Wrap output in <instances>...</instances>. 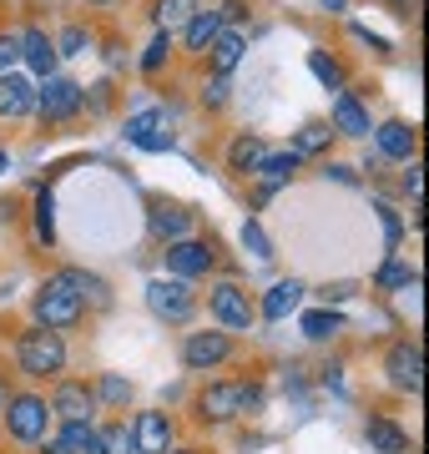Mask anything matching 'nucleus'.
Wrapping results in <instances>:
<instances>
[{"label":"nucleus","mask_w":429,"mask_h":454,"mask_svg":"<svg viewBox=\"0 0 429 454\" xmlns=\"http://www.w3.org/2000/svg\"><path fill=\"white\" fill-rule=\"evenodd\" d=\"M16 358H20V369L26 373L46 379V373L66 369V343H61V333H51V328H31V333H20L16 339Z\"/></svg>","instance_id":"f257e3e1"},{"label":"nucleus","mask_w":429,"mask_h":454,"mask_svg":"<svg viewBox=\"0 0 429 454\" xmlns=\"http://www.w3.org/2000/svg\"><path fill=\"white\" fill-rule=\"evenodd\" d=\"M76 318H82V293L71 288V278H66V273L51 278L46 288L35 293V324L56 333V328H71Z\"/></svg>","instance_id":"f03ea898"},{"label":"nucleus","mask_w":429,"mask_h":454,"mask_svg":"<svg viewBox=\"0 0 429 454\" xmlns=\"http://www.w3.org/2000/svg\"><path fill=\"white\" fill-rule=\"evenodd\" d=\"M263 404V394L253 389V384H207L202 389V399H198V409H202V419H238V414H248V409H258Z\"/></svg>","instance_id":"7ed1b4c3"},{"label":"nucleus","mask_w":429,"mask_h":454,"mask_svg":"<svg viewBox=\"0 0 429 454\" xmlns=\"http://www.w3.org/2000/svg\"><path fill=\"white\" fill-rule=\"evenodd\" d=\"M147 309L167 324H187L192 309H198V298L187 288V278H152L147 283Z\"/></svg>","instance_id":"20e7f679"},{"label":"nucleus","mask_w":429,"mask_h":454,"mask_svg":"<svg viewBox=\"0 0 429 454\" xmlns=\"http://www.w3.org/2000/svg\"><path fill=\"white\" fill-rule=\"evenodd\" d=\"M46 424H51V404H46V399H35V394H20V399H11L5 429H11L20 444H41V439H46Z\"/></svg>","instance_id":"39448f33"},{"label":"nucleus","mask_w":429,"mask_h":454,"mask_svg":"<svg viewBox=\"0 0 429 454\" xmlns=\"http://www.w3.org/2000/svg\"><path fill=\"white\" fill-rule=\"evenodd\" d=\"M35 112L46 121H66V116L82 112V86L66 82V76H46V86L35 91Z\"/></svg>","instance_id":"423d86ee"},{"label":"nucleus","mask_w":429,"mask_h":454,"mask_svg":"<svg viewBox=\"0 0 429 454\" xmlns=\"http://www.w3.org/2000/svg\"><path fill=\"white\" fill-rule=\"evenodd\" d=\"M213 318L222 328H253V303H248V293L238 288V283H217L213 288Z\"/></svg>","instance_id":"0eeeda50"},{"label":"nucleus","mask_w":429,"mask_h":454,"mask_svg":"<svg viewBox=\"0 0 429 454\" xmlns=\"http://www.w3.org/2000/svg\"><path fill=\"white\" fill-rule=\"evenodd\" d=\"M228 354H232L228 333H192L182 343V364L187 369H217V364H228Z\"/></svg>","instance_id":"6e6552de"},{"label":"nucleus","mask_w":429,"mask_h":454,"mask_svg":"<svg viewBox=\"0 0 429 454\" xmlns=\"http://www.w3.org/2000/svg\"><path fill=\"white\" fill-rule=\"evenodd\" d=\"M389 379H394V389L419 394V384H425V354H419V343H394L389 348Z\"/></svg>","instance_id":"1a4fd4ad"},{"label":"nucleus","mask_w":429,"mask_h":454,"mask_svg":"<svg viewBox=\"0 0 429 454\" xmlns=\"http://www.w3.org/2000/svg\"><path fill=\"white\" fill-rule=\"evenodd\" d=\"M167 268L177 278H202L207 268H213V247L207 243H192V238H182V243L167 247Z\"/></svg>","instance_id":"9d476101"},{"label":"nucleus","mask_w":429,"mask_h":454,"mask_svg":"<svg viewBox=\"0 0 429 454\" xmlns=\"http://www.w3.org/2000/svg\"><path fill=\"white\" fill-rule=\"evenodd\" d=\"M132 450L136 454H167L172 450V424H167V414H142V419H136Z\"/></svg>","instance_id":"9b49d317"},{"label":"nucleus","mask_w":429,"mask_h":454,"mask_svg":"<svg viewBox=\"0 0 429 454\" xmlns=\"http://www.w3.org/2000/svg\"><path fill=\"white\" fill-rule=\"evenodd\" d=\"M51 414H61L66 424H91V389L86 384H61L56 399H51Z\"/></svg>","instance_id":"f8f14e48"},{"label":"nucleus","mask_w":429,"mask_h":454,"mask_svg":"<svg viewBox=\"0 0 429 454\" xmlns=\"http://www.w3.org/2000/svg\"><path fill=\"white\" fill-rule=\"evenodd\" d=\"M26 112H35V86L26 76H0V116L16 121Z\"/></svg>","instance_id":"ddd939ff"},{"label":"nucleus","mask_w":429,"mask_h":454,"mask_svg":"<svg viewBox=\"0 0 429 454\" xmlns=\"http://www.w3.org/2000/svg\"><path fill=\"white\" fill-rule=\"evenodd\" d=\"M46 454H101V434L91 424H61V434L46 444Z\"/></svg>","instance_id":"4468645a"},{"label":"nucleus","mask_w":429,"mask_h":454,"mask_svg":"<svg viewBox=\"0 0 429 454\" xmlns=\"http://www.w3.org/2000/svg\"><path fill=\"white\" fill-rule=\"evenodd\" d=\"M152 232L167 243H182L192 232V212H182L177 202H152Z\"/></svg>","instance_id":"2eb2a0df"},{"label":"nucleus","mask_w":429,"mask_h":454,"mask_svg":"<svg viewBox=\"0 0 429 454\" xmlns=\"http://www.w3.org/2000/svg\"><path fill=\"white\" fill-rule=\"evenodd\" d=\"M333 127L344 131V137H369V112H363L359 106V97H354V91H339V97H333Z\"/></svg>","instance_id":"dca6fc26"},{"label":"nucleus","mask_w":429,"mask_h":454,"mask_svg":"<svg viewBox=\"0 0 429 454\" xmlns=\"http://www.w3.org/2000/svg\"><path fill=\"white\" fill-rule=\"evenodd\" d=\"M298 303H303V283H298V278L273 283V288H268V298H263V318H268V324H278V318H288Z\"/></svg>","instance_id":"f3484780"},{"label":"nucleus","mask_w":429,"mask_h":454,"mask_svg":"<svg viewBox=\"0 0 429 454\" xmlns=\"http://www.w3.org/2000/svg\"><path fill=\"white\" fill-rule=\"evenodd\" d=\"M20 56L31 61V71L41 76V82H46V76H56V46H51L41 31H26V35H20Z\"/></svg>","instance_id":"a211bd4d"},{"label":"nucleus","mask_w":429,"mask_h":454,"mask_svg":"<svg viewBox=\"0 0 429 454\" xmlns=\"http://www.w3.org/2000/svg\"><path fill=\"white\" fill-rule=\"evenodd\" d=\"M374 142H379V152L394 157V162H410L414 157V131L404 127V121H384V127L374 131Z\"/></svg>","instance_id":"6ab92c4d"},{"label":"nucleus","mask_w":429,"mask_h":454,"mask_svg":"<svg viewBox=\"0 0 429 454\" xmlns=\"http://www.w3.org/2000/svg\"><path fill=\"white\" fill-rule=\"evenodd\" d=\"M127 137H132L136 146H147V152L172 142V137H162V112H136L132 121H127Z\"/></svg>","instance_id":"aec40b11"},{"label":"nucleus","mask_w":429,"mask_h":454,"mask_svg":"<svg viewBox=\"0 0 429 454\" xmlns=\"http://www.w3.org/2000/svg\"><path fill=\"white\" fill-rule=\"evenodd\" d=\"M258 172H263V197H268L273 187H283V182L298 172V152H263Z\"/></svg>","instance_id":"412c9836"},{"label":"nucleus","mask_w":429,"mask_h":454,"mask_svg":"<svg viewBox=\"0 0 429 454\" xmlns=\"http://www.w3.org/2000/svg\"><path fill=\"white\" fill-rule=\"evenodd\" d=\"M207 51H213V71H217V76H228L232 66L243 61V51H248V41H243L238 31H217V41H213Z\"/></svg>","instance_id":"4be33fe9"},{"label":"nucleus","mask_w":429,"mask_h":454,"mask_svg":"<svg viewBox=\"0 0 429 454\" xmlns=\"http://www.w3.org/2000/svg\"><path fill=\"white\" fill-rule=\"evenodd\" d=\"M369 444L379 454H404L410 450V434L399 429V424H389V419H369Z\"/></svg>","instance_id":"5701e85b"},{"label":"nucleus","mask_w":429,"mask_h":454,"mask_svg":"<svg viewBox=\"0 0 429 454\" xmlns=\"http://www.w3.org/2000/svg\"><path fill=\"white\" fill-rule=\"evenodd\" d=\"M217 31H222L217 11H198V16L187 20V51H207L217 41Z\"/></svg>","instance_id":"b1692460"},{"label":"nucleus","mask_w":429,"mask_h":454,"mask_svg":"<svg viewBox=\"0 0 429 454\" xmlns=\"http://www.w3.org/2000/svg\"><path fill=\"white\" fill-rule=\"evenodd\" d=\"M258 162H263V142L243 131V137L228 146V167H232V172H258Z\"/></svg>","instance_id":"393cba45"},{"label":"nucleus","mask_w":429,"mask_h":454,"mask_svg":"<svg viewBox=\"0 0 429 454\" xmlns=\"http://www.w3.org/2000/svg\"><path fill=\"white\" fill-rule=\"evenodd\" d=\"M308 71H314L329 91H339V86H344V66L333 61V56H324V51H308Z\"/></svg>","instance_id":"a878e982"},{"label":"nucleus","mask_w":429,"mask_h":454,"mask_svg":"<svg viewBox=\"0 0 429 454\" xmlns=\"http://www.w3.org/2000/svg\"><path fill=\"white\" fill-rule=\"evenodd\" d=\"M198 16V0H157V26H182V20Z\"/></svg>","instance_id":"bb28decb"},{"label":"nucleus","mask_w":429,"mask_h":454,"mask_svg":"<svg viewBox=\"0 0 429 454\" xmlns=\"http://www.w3.org/2000/svg\"><path fill=\"white\" fill-rule=\"evenodd\" d=\"M339 313H329V309H318V313H303V333L308 339H329V333H339Z\"/></svg>","instance_id":"cd10ccee"},{"label":"nucleus","mask_w":429,"mask_h":454,"mask_svg":"<svg viewBox=\"0 0 429 454\" xmlns=\"http://www.w3.org/2000/svg\"><path fill=\"white\" fill-rule=\"evenodd\" d=\"M167 51H172V35H167V31H157V35H152V46L142 51V71H162Z\"/></svg>","instance_id":"c85d7f7f"},{"label":"nucleus","mask_w":429,"mask_h":454,"mask_svg":"<svg viewBox=\"0 0 429 454\" xmlns=\"http://www.w3.org/2000/svg\"><path fill=\"white\" fill-rule=\"evenodd\" d=\"M329 137H333L329 127H303V131H298L293 152H298V157H303V152H324V146H329Z\"/></svg>","instance_id":"c756f323"},{"label":"nucleus","mask_w":429,"mask_h":454,"mask_svg":"<svg viewBox=\"0 0 429 454\" xmlns=\"http://www.w3.org/2000/svg\"><path fill=\"white\" fill-rule=\"evenodd\" d=\"M243 243H248L253 247V258H273V243H268V238H263V227H258V223H243Z\"/></svg>","instance_id":"7c9ffc66"},{"label":"nucleus","mask_w":429,"mask_h":454,"mask_svg":"<svg viewBox=\"0 0 429 454\" xmlns=\"http://www.w3.org/2000/svg\"><path fill=\"white\" fill-rule=\"evenodd\" d=\"M51 46H56V56H82L86 31H82V26H66V31H61V41H51Z\"/></svg>","instance_id":"2f4dec72"},{"label":"nucleus","mask_w":429,"mask_h":454,"mask_svg":"<svg viewBox=\"0 0 429 454\" xmlns=\"http://www.w3.org/2000/svg\"><path fill=\"white\" fill-rule=\"evenodd\" d=\"M35 232H41V238H56V217H51V192H41V202H35Z\"/></svg>","instance_id":"473e14b6"},{"label":"nucleus","mask_w":429,"mask_h":454,"mask_svg":"<svg viewBox=\"0 0 429 454\" xmlns=\"http://www.w3.org/2000/svg\"><path fill=\"white\" fill-rule=\"evenodd\" d=\"M101 454H136L132 439H127V429H106L101 434Z\"/></svg>","instance_id":"72a5a7b5"},{"label":"nucleus","mask_w":429,"mask_h":454,"mask_svg":"<svg viewBox=\"0 0 429 454\" xmlns=\"http://www.w3.org/2000/svg\"><path fill=\"white\" fill-rule=\"evenodd\" d=\"M16 61H20V35H0V76H11Z\"/></svg>","instance_id":"f704fd0d"},{"label":"nucleus","mask_w":429,"mask_h":454,"mask_svg":"<svg viewBox=\"0 0 429 454\" xmlns=\"http://www.w3.org/2000/svg\"><path fill=\"white\" fill-rule=\"evenodd\" d=\"M379 283H384V288H404V283H414V273L404 268V262H389V268L379 273Z\"/></svg>","instance_id":"c9c22d12"},{"label":"nucleus","mask_w":429,"mask_h":454,"mask_svg":"<svg viewBox=\"0 0 429 454\" xmlns=\"http://www.w3.org/2000/svg\"><path fill=\"white\" fill-rule=\"evenodd\" d=\"M202 101H207V106H222V101H228V76H213V86L202 91Z\"/></svg>","instance_id":"e433bc0d"},{"label":"nucleus","mask_w":429,"mask_h":454,"mask_svg":"<svg viewBox=\"0 0 429 454\" xmlns=\"http://www.w3.org/2000/svg\"><path fill=\"white\" fill-rule=\"evenodd\" d=\"M101 394H106V399H116V404H121V399L132 394V384H121V379H101Z\"/></svg>","instance_id":"4c0bfd02"},{"label":"nucleus","mask_w":429,"mask_h":454,"mask_svg":"<svg viewBox=\"0 0 429 454\" xmlns=\"http://www.w3.org/2000/svg\"><path fill=\"white\" fill-rule=\"evenodd\" d=\"M379 217H384V238H389V247H394L399 243V217L389 207H379Z\"/></svg>","instance_id":"58836bf2"},{"label":"nucleus","mask_w":429,"mask_h":454,"mask_svg":"<svg viewBox=\"0 0 429 454\" xmlns=\"http://www.w3.org/2000/svg\"><path fill=\"white\" fill-rule=\"evenodd\" d=\"M404 192L419 197V162H410V172H404Z\"/></svg>","instance_id":"ea45409f"},{"label":"nucleus","mask_w":429,"mask_h":454,"mask_svg":"<svg viewBox=\"0 0 429 454\" xmlns=\"http://www.w3.org/2000/svg\"><path fill=\"white\" fill-rule=\"evenodd\" d=\"M324 5H329V11H344V0H324Z\"/></svg>","instance_id":"a19ab883"},{"label":"nucleus","mask_w":429,"mask_h":454,"mask_svg":"<svg viewBox=\"0 0 429 454\" xmlns=\"http://www.w3.org/2000/svg\"><path fill=\"white\" fill-rule=\"evenodd\" d=\"M5 167H11V162H5V152H0V172H5Z\"/></svg>","instance_id":"79ce46f5"},{"label":"nucleus","mask_w":429,"mask_h":454,"mask_svg":"<svg viewBox=\"0 0 429 454\" xmlns=\"http://www.w3.org/2000/svg\"><path fill=\"white\" fill-rule=\"evenodd\" d=\"M167 454H192V450H167Z\"/></svg>","instance_id":"37998d69"},{"label":"nucleus","mask_w":429,"mask_h":454,"mask_svg":"<svg viewBox=\"0 0 429 454\" xmlns=\"http://www.w3.org/2000/svg\"><path fill=\"white\" fill-rule=\"evenodd\" d=\"M97 5H106V0H97Z\"/></svg>","instance_id":"c03bdc74"}]
</instances>
